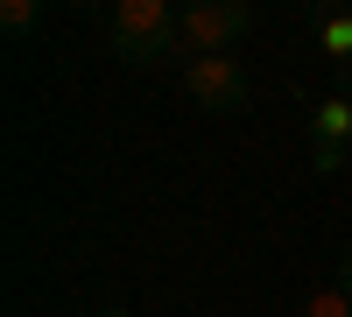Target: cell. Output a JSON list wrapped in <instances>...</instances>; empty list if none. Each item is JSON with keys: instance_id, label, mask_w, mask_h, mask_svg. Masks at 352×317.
Returning <instances> with one entry per match:
<instances>
[{"instance_id": "cell-1", "label": "cell", "mask_w": 352, "mask_h": 317, "mask_svg": "<svg viewBox=\"0 0 352 317\" xmlns=\"http://www.w3.org/2000/svg\"><path fill=\"white\" fill-rule=\"evenodd\" d=\"M106 43H113L120 64H162V56L184 43V28H176L169 0H120L113 21H106Z\"/></svg>"}, {"instance_id": "cell-9", "label": "cell", "mask_w": 352, "mask_h": 317, "mask_svg": "<svg viewBox=\"0 0 352 317\" xmlns=\"http://www.w3.org/2000/svg\"><path fill=\"white\" fill-rule=\"evenodd\" d=\"M331 289H345V296H352V247L338 254V282H331Z\"/></svg>"}, {"instance_id": "cell-10", "label": "cell", "mask_w": 352, "mask_h": 317, "mask_svg": "<svg viewBox=\"0 0 352 317\" xmlns=\"http://www.w3.org/2000/svg\"><path fill=\"white\" fill-rule=\"evenodd\" d=\"M99 317H127V310H99Z\"/></svg>"}, {"instance_id": "cell-7", "label": "cell", "mask_w": 352, "mask_h": 317, "mask_svg": "<svg viewBox=\"0 0 352 317\" xmlns=\"http://www.w3.org/2000/svg\"><path fill=\"white\" fill-rule=\"evenodd\" d=\"M303 317H352V296H345V289H324V296L303 303Z\"/></svg>"}, {"instance_id": "cell-5", "label": "cell", "mask_w": 352, "mask_h": 317, "mask_svg": "<svg viewBox=\"0 0 352 317\" xmlns=\"http://www.w3.org/2000/svg\"><path fill=\"white\" fill-rule=\"evenodd\" d=\"M310 141H345V149H352V106H324L310 120Z\"/></svg>"}, {"instance_id": "cell-2", "label": "cell", "mask_w": 352, "mask_h": 317, "mask_svg": "<svg viewBox=\"0 0 352 317\" xmlns=\"http://www.w3.org/2000/svg\"><path fill=\"white\" fill-rule=\"evenodd\" d=\"M176 28H184V43L197 56H226L232 43H247L254 14H247V0H190V8L176 14Z\"/></svg>"}, {"instance_id": "cell-3", "label": "cell", "mask_w": 352, "mask_h": 317, "mask_svg": "<svg viewBox=\"0 0 352 317\" xmlns=\"http://www.w3.org/2000/svg\"><path fill=\"white\" fill-rule=\"evenodd\" d=\"M184 92L204 106V113H240L247 106V71L232 64V56H190V71H184Z\"/></svg>"}, {"instance_id": "cell-6", "label": "cell", "mask_w": 352, "mask_h": 317, "mask_svg": "<svg viewBox=\"0 0 352 317\" xmlns=\"http://www.w3.org/2000/svg\"><path fill=\"white\" fill-rule=\"evenodd\" d=\"M310 169L317 177H338L345 169V141H310Z\"/></svg>"}, {"instance_id": "cell-4", "label": "cell", "mask_w": 352, "mask_h": 317, "mask_svg": "<svg viewBox=\"0 0 352 317\" xmlns=\"http://www.w3.org/2000/svg\"><path fill=\"white\" fill-rule=\"evenodd\" d=\"M0 28H8L14 43L36 36V28H43V0H8V8H0Z\"/></svg>"}, {"instance_id": "cell-8", "label": "cell", "mask_w": 352, "mask_h": 317, "mask_svg": "<svg viewBox=\"0 0 352 317\" xmlns=\"http://www.w3.org/2000/svg\"><path fill=\"white\" fill-rule=\"evenodd\" d=\"M317 36H324V50H352V21H324Z\"/></svg>"}]
</instances>
